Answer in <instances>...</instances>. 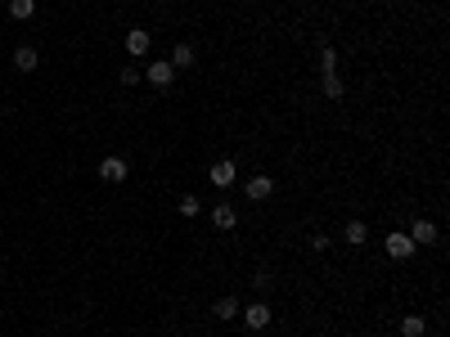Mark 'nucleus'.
Segmentation results:
<instances>
[{"label":"nucleus","mask_w":450,"mask_h":337,"mask_svg":"<svg viewBox=\"0 0 450 337\" xmlns=\"http://www.w3.org/2000/svg\"><path fill=\"white\" fill-rule=\"evenodd\" d=\"M239 311H243V306H239V297L225 293V297H216V302H212V311H207V315H212V320H221V324H230V320H239Z\"/></svg>","instance_id":"nucleus-7"},{"label":"nucleus","mask_w":450,"mask_h":337,"mask_svg":"<svg viewBox=\"0 0 450 337\" xmlns=\"http://www.w3.org/2000/svg\"><path fill=\"white\" fill-rule=\"evenodd\" d=\"M122 45H127V54H131V59H145V54H149V45H153V36L145 32V27H131V32L122 36Z\"/></svg>","instance_id":"nucleus-6"},{"label":"nucleus","mask_w":450,"mask_h":337,"mask_svg":"<svg viewBox=\"0 0 450 337\" xmlns=\"http://www.w3.org/2000/svg\"><path fill=\"white\" fill-rule=\"evenodd\" d=\"M140 76H145V72H140L136 63H127V67L118 72V81H122V85H140Z\"/></svg>","instance_id":"nucleus-19"},{"label":"nucleus","mask_w":450,"mask_h":337,"mask_svg":"<svg viewBox=\"0 0 450 337\" xmlns=\"http://www.w3.org/2000/svg\"><path fill=\"white\" fill-rule=\"evenodd\" d=\"M194 59H198V54H194V45H189V41H180L176 45V50H171V67H176V72H189V67H194Z\"/></svg>","instance_id":"nucleus-11"},{"label":"nucleus","mask_w":450,"mask_h":337,"mask_svg":"<svg viewBox=\"0 0 450 337\" xmlns=\"http://www.w3.org/2000/svg\"><path fill=\"white\" fill-rule=\"evenodd\" d=\"M176 211H180V216H185V220H194V216H203V198H198V194H185V198H180V202H176Z\"/></svg>","instance_id":"nucleus-16"},{"label":"nucleus","mask_w":450,"mask_h":337,"mask_svg":"<svg viewBox=\"0 0 450 337\" xmlns=\"http://www.w3.org/2000/svg\"><path fill=\"white\" fill-rule=\"evenodd\" d=\"M36 14V0H9V18H18V23H27V18Z\"/></svg>","instance_id":"nucleus-17"},{"label":"nucleus","mask_w":450,"mask_h":337,"mask_svg":"<svg viewBox=\"0 0 450 337\" xmlns=\"http://www.w3.org/2000/svg\"><path fill=\"white\" fill-rule=\"evenodd\" d=\"M342 238H347L351 247L369 243V225H365V220H347V229H342Z\"/></svg>","instance_id":"nucleus-15"},{"label":"nucleus","mask_w":450,"mask_h":337,"mask_svg":"<svg viewBox=\"0 0 450 337\" xmlns=\"http://www.w3.org/2000/svg\"><path fill=\"white\" fill-rule=\"evenodd\" d=\"M145 76H149V85H158V90H167V85L176 81V67H171L167 59H158V63H149V67H145Z\"/></svg>","instance_id":"nucleus-8"},{"label":"nucleus","mask_w":450,"mask_h":337,"mask_svg":"<svg viewBox=\"0 0 450 337\" xmlns=\"http://www.w3.org/2000/svg\"><path fill=\"white\" fill-rule=\"evenodd\" d=\"M311 247H315V252H329L333 243H329V234H311Z\"/></svg>","instance_id":"nucleus-21"},{"label":"nucleus","mask_w":450,"mask_h":337,"mask_svg":"<svg viewBox=\"0 0 450 337\" xmlns=\"http://www.w3.org/2000/svg\"><path fill=\"white\" fill-rule=\"evenodd\" d=\"M212 225L216 229H234L239 225V207H234V202H216V207H212Z\"/></svg>","instance_id":"nucleus-10"},{"label":"nucleus","mask_w":450,"mask_h":337,"mask_svg":"<svg viewBox=\"0 0 450 337\" xmlns=\"http://www.w3.org/2000/svg\"><path fill=\"white\" fill-rule=\"evenodd\" d=\"M324 72H338V50H333L329 41L320 45V76H324Z\"/></svg>","instance_id":"nucleus-18"},{"label":"nucleus","mask_w":450,"mask_h":337,"mask_svg":"<svg viewBox=\"0 0 450 337\" xmlns=\"http://www.w3.org/2000/svg\"><path fill=\"white\" fill-rule=\"evenodd\" d=\"M415 252H419V247L410 243L405 229H392V234H387V256H392V261H410Z\"/></svg>","instance_id":"nucleus-2"},{"label":"nucleus","mask_w":450,"mask_h":337,"mask_svg":"<svg viewBox=\"0 0 450 337\" xmlns=\"http://www.w3.org/2000/svg\"><path fill=\"white\" fill-rule=\"evenodd\" d=\"M401 337H428V320L424 315H401Z\"/></svg>","instance_id":"nucleus-14"},{"label":"nucleus","mask_w":450,"mask_h":337,"mask_svg":"<svg viewBox=\"0 0 450 337\" xmlns=\"http://www.w3.org/2000/svg\"><path fill=\"white\" fill-rule=\"evenodd\" d=\"M239 315H243V329H252V333L271 329V320H275V311H271V306H266V302H248V306H243V311H239Z\"/></svg>","instance_id":"nucleus-1"},{"label":"nucleus","mask_w":450,"mask_h":337,"mask_svg":"<svg viewBox=\"0 0 450 337\" xmlns=\"http://www.w3.org/2000/svg\"><path fill=\"white\" fill-rule=\"evenodd\" d=\"M207 180H212L216 189H230V185L239 180V167H234L230 158H221V162H212V167H207Z\"/></svg>","instance_id":"nucleus-3"},{"label":"nucleus","mask_w":450,"mask_h":337,"mask_svg":"<svg viewBox=\"0 0 450 337\" xmlns=\"http://www.w3.org/2000/svg\"><path fill=\"white\" fill-rule=\"evenodd\" d=\"M99 180L104 185H122V180H127V162L122 158H104L99 162Z\"/></svg>","instance_id":"nucleus-9"},{"label":"nucleus","mask_w":450,"mask_h":337,"mask_svg":"<svg viewBox=\"0 0 450 337\" xmlns=\"http://www.w3.org/2000/svg\"><path fill=\"white\" fill-rule=\"evenodd\" d=\"M320 90H324V99H342V94H347V81H342L338 72H324L320 76Z\"/></svg>","instance_id":"nucleus-12"},{"label":"nucleus","mask_w":450,"mask_h":337,"mask_svg":"<svg viewBox=\"0 0 450 337\" xmlns=\"http://www.w3.org/2000/svg\"><path fill=\"white\" fill-rule=\"evenodd\" d=\"M271 194H275V176H248V185H243L248 202H266Z\"/></svg>","instance_id":"nucleus-4"},{"label":"nucleus","mask_w":450,"mask_h":337,"mask_svg":"<svg viewBox=\"0 0 450 337\" xmlns=\"http://www.w3.org/2000/svg\"><path fill=\"white\" fill-rule=\"evenodd\" d=\"M405 234H410V243H415V247H433L437 238H442V234H437V225H433V220H424V216H419Z\"/></svg>","instance_id":"nucleus-5"},{"label":"nucleus","mask_w":450,"mask_h":337,"mask_svg":"<svg viewBox=\"0 0 450 337\" xmlns=\"http://www.w3.org/2000/svg\"><path fill=\"white\" fill-rule=\"evenodd\" d=\"M36 63H41V54H36L32 45H18L14 50V67L18 72H36Z\"/></svg>","instance_id":"nucleus-13"},{"label":"nucleus","mask_w":450,"mask_h":337,"mask_svg":"<svg viewBox=\"0 0 450 337\" xmlns=\"http://www.w3.org/2000/svg\"><path fill=\"white\" fill-rule=\"evenodd\" d=\"M271 283H275V279L266 274V270H257V274H252V288H257V293H271Z\"/></svg>","instance_id":"nucleus-20"}]
</instances>
